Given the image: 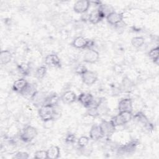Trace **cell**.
<instances>
[{
    "label": "cell",
    "mask_w": 159,
    "mask_h": 159,
    "mask_svg": "<svg viewBox=\"0 0 159 159\" xmlns=\"http://www.w3.org/2000/svg\"><path fill=\"white\" fill-rule=\"evenodd\" d=\"M104 137L99 125H93L89 131V138L93 140H98Z\"/></svg>",
    "instance_id": "cell-11"
},
{
    "label": "cell",
    "mask_w": 159,
    "mask_h": 159,
    "mask_svg": "<svg viewBox=\"0 0 159 159\" xmlns=\"http://www.w3.org/2000/svg\"><path fill=\"white\" fill-rule=\"evenodd\" d=\"M99 59V52L94 49H89L83 56V61L93 64L96 63Z\"/></svg>",
    "instance_id": "cell-5"
},
{
    "label": "cell",
    "mask_w": 159,
    "mask_h": 159,
    "mask_svg": "<svg viewBox=\"0 0 159 159\" xmlns=\"http://www.w3.org/2000/svg\"><path fill=\"white\" fill-rule=\"evenodd\" d=\"M133 117L132 112L124 111L119 112L118 114L114 116L112 119V122L114 123L115 126L124 125L129 122Z\"/></svg>",
    "instance_id": "cell-2"
},
{
    "label": "cell",
    "mask_w": 159,
    "mask_h": 159,
    "mask_svg": "<svg viewBox=\"0 0 159 159\" xmlns=\"http://www.w3.org/2000/svg\"><path fill=\"white\" fill-rule=\"evenodd\" d=\"M37 135V129L31 125L26 126L20 134V139L25 142H31Z\"/></svg>",
    "instance_id": "cell-3"
},
{
    "label": "cell",
    "mask_w": 159,
    "mask_h": 159,
    "mask_svg": "<svg viewBox=\"0 0 159 159\" xmlns=\"http://www.w3.org/2000/svg\"><path fill=\"white\" fill-rule=\"evenodd\" d=\"M89 40L82 36H78L75 38L71 43V45L78 49L87 48Z\"/></svg>",
    "instance_id": "cell-14"
},
{
    "label": "cell",
    "mask_w": 159,
    "mask_h": 159,
    "mask_svg": "<svg viewBox=\"0 0 159 159\" xmlns=\"http://www.w3.org/2000/svg\"><path fill=\"white\" fill-rule=\"evenodd\" d=\"M61 99L64 102L71 104L76 100V95L73 91L68 90L63 94Z\"/></svg>",
    "instance_id": "cell-17"
},
{
    "label": "cell",
    "mask_w": 159,
    "mask_h": 159,
    "mask_svg": "<svg viewBox=\"0 0 159 159\" xmlns=\"http://www.w3.org/2000/svg\"><path fill=\"white\" fill-rule=\"evenodd\" d=\"M133 105L132 101L130 98H124L121 99L118 104L119 112L129 111L132 112Z\"/></svg>",
    "instance_id": "cell-12"
},
{
    "label": "cell",
    "mask_w": 159,
    "mask_h": 159,
    "mask_svg": "<svg viewBox=\"0 0 159 159\" xmlns=\"http://www.w3.org/2000/svg\"><path fill=\"white\" fill-rule=\"evenodd\" d=\"M19 70L21 73L27 75L29 73V66L26 63H22L19 65Z\"/></svg>",
    "instance_id": "cell-25"
},
{
    "label": "cell",
    "mask_w": 159,
    "mask_h": 159,
    "mask_svg": "<svg viewBox=\"0 0 159 159\" xmlns=\"http://www.w3.org/2000/svg\"><path fill=\"white\" fill-rule=\"evenodd\" d=\"M88 71L86 66L83 64L78 65L75 68V73L78 75L82 76L84 73H85Z\"/></svg>",
    "instance_id": "cell-24"
},
{
    "label": "cell",
    "mask_w": 159,
    "mask_h": 159,
    "mask_svg": "<svg viewBox=\"0 0 159 159\" xmlns=\"http://www.w3.org/2000/svg\"><path fill=\"white\" fill-rule=\"evenodd\" d=\"M29 83L24 78H19L16 80L12 84V90L15 92L22 94L28 86Z\"/></svg>",
    "instance_id": "cell-13"
},
{
    "label": "cell",
    "mask_w": 159,
    "mask_h": 159,
    "mask_svg": "<svg viewBox=\"0 0 159 159\" xmlns=\"http://www.w3.org/2000/svg\"><path fill=\"white\" fill-rule=\"evenodd\" d=\"M124 16L122 13H118L116 12H112L109 14L106 19L109 24L114 25L120 24L123 20Z\"/></svg>",
    "instance_id": "cell-10"
},
{
    "label": "cell",
    "mask_w": 159,
    "mask_h": 159,
    "mask_svg": "<svg viewBox=\"0 0 159 159\" xmlns=\"http://www.w3.org/2000/svg\"><path fill=\"white\" fill-rule=\"evenodd\" d=\"M39 116L43 121L53 120L55 115V106L50 104H43L39 109Z\"/></svg>",
    "instance_id": "cell-1"
},
{
    "label": "cell",
    "mask_w": 159,
    "mask_h": 159,
    "mask_svg": "<svg viewBox=\"0 0 159 159\" xmlns=\"http://www.w3.org/2000/svg\"><path fill=\"white\" fill-rule=\"evenodd\" d=\"M47 73V68L44 66L38 67L35 71V77L37 79H42Z\"/></svg>",
    "instance_id": "cell-21"
},
{
    "label": "cell",
    "mask_w": 159,
    "mask_h": 159,
    "mask_svg": "<svg viewBox=\"0 0 159 159\" xmlns=\"http://www.w3.org/2000/svg\"><path fill=\"white\" fill-rule=\"evenodd\" d=\"M45 64L49 67L59 68L61 66V61L58 56L56 54H49L45 58Z\"/></svg>",
    "instance_id": "cell-6"
},
{
    "label": "cell",
    "mask_w": 159,
    "mask_h": 159,
    "mask_svg": "<svg viewBox=\"0 0 159 159\" xmlns=\"http://www.w3.org/2000/svg\"><path fill=\"white\" fill-rule=\"evenodd\" d=\"M12 58V53L8 50H2L0 53V62L2 65L8 64Z\"/></svg>",
    "instance_id": "cell-16"
},
{
    "label": "cell",
    "mask_w": 159,
    "mask_h": 159,
    "mask_svg": "<svg viewBox=\"0 0 159 159\" xmlns=\"http://www.w3.org/2000/svg\"><path fill=\"white\" fill-rule=\"evenodd\" d=\"M89 138L86 136H81L78 139V145L81 148H85L89 143Z\"/></svg>",
    "instance_id": "cell-22"
},
{
    "label": "cell",
    "mask_w": 159,
    "mask_h": 159,
    "mask_svg": "<svg viewBox=\"0 0 159 159\" xmlns=\"http://www.w3.org/2000/svg\"><path fill=\"white\" fill-rule=\"evenodd\" d=\"M104 18H105L104 16L98 9L93 10L88 16V21L93 24H96L99 23Z\"/></svg>",
    "instance_id": "cell-15"
},
{
    "label": "cell",
    "mask_w": 159,
    "mask_h": 159,
    "mask_svg": "<svg viewBox=\"0 0 159 159\" xmlns=\"http://www.w3.org/2000/svg\"><path fill=\"white\" fill-rule=\"evenodd\" d=\"M34 158L36 159H47L48 155L47 150H37L34 153Z\"/></svg>",
    "instance_id": "cell-23"
},
{
    "label": "cell",
    "mask_w": 159,
    "mask_h": 159,
    "mask_svg": "<svg viewBox=\"0 0 159 159\" xmlns=\"http://www.w3.org/2000/svg\"><path fill=\"white\" fill-rule=\"evenodd\" d=\"M76 140V137L74 134H69L66 135L65 138V142L68 143H73L75 142Z\"/></svg>",
    "instance_id": "cell-27"
},
{
    "label": "cell",
    "mask_w": 159,
    "mask_h": 159,
    "mask_svg": "<svg viewBox=\"0 0 159 159\" xmlns=\"http://www.w3.org/2000/svg\"><path fill=\"white\" fill-rule=\"evenodd\" d=\"M29 157V155L28 154V153L25 152H18L14 155V156L13 157V158L27 159Z\"/></svg>",
    "instance_id": "cell-26"
},
{
    "label": "cell",
    "mask_w": 159,
    "mask_h": 159,
    "mask_svg": "<svg viewBox=\"0 0 159 159\" xmlns=\"http://www.w3.org/2000/svg\"><path fill=\"white\" fill-rule=\"evenodd\" d=\"M78 101L85 107H89L94 101L93 96L89 93H82L78 97Z\"/></svg>",
    "instance_id": "cell-7"
},
{
    "label": "cell",
    "mask_w": 159,
    "mask_h": 159,
    "mask_svg": "<svg viewBox=\"0 0 159 159\" xmlns=\"http://www.w3.org/2000/svg\"><path fill=\"white\" fill-rule=\"evenodd\" d=\"M99 125L101 127L104 136H109L115 131L116 126L111 120L109 121L102 120Z\"/></svg>",
    "instance_id": "cell-9"
},
{
    "label": "cell",
    "mask_w": 159,
    "mask_h": 159,
    "mask_svg": "<svg viewBox=\"0 0 159 159\" xmlns=\"http://www.w3.org/2000/svg\"><path fill=\"white\" fill-rule=\"evenodd\" d=\"M148 57L155 63L158 64L159 57V47H157L151 49L148 53Z\"/></svg>",
    "instance_id": "cell-19"
},
{
    "label": "cell",
    "mask_w": 159,
    "mask_h": 159,
    "mask_svg": "<svg viewBox=\"0 0 159 159\" xmlns=\"http://www.w3.org/2000/svg\"><path fill=\"white\" fill-rule=\"evenodd\" d=\"M145 42V39L143 37H134L131 40V43L133 47L135 48H140L141 47Z\"/></svg>",
    "instance_id": "cell-20"
},
{
    "label": "cell",
    "mask_w": 159,
    "mask_h": 159,
    "mask_svg": "<svg viewBox=\"0 0 159 159\" xmlns=\"http://www.w3.org/2000/svg\"><path fill=\"white\" fill-rule=\"evenodd\" d=\"M81 79L85 84L90 86L96 82L98 80V75L94 71L88 70L81 76Z\"/></svg>",
    "instance_id": "cell-8"
},
{
    "label": "cell",
    "mask_w": 159,
    "mask_h": 159,
    "mask_svg": "<svg viewBox=\"0 0 159 159\" xmlns=\"http://www.w3.org/2000/svg\"><path fill=\"white\" fill-rule=\"evenodd\" d=\"M48 158L50 159H57L60 157V150L58 147L56 145L51 146L47 150Z\"/></svg>",
    "instance_id": "cell-18"
},
{
    "label": "cell",
    "mask_w": 159,
    "mask_h": 159,
    "mask_svg": "<svg viewBox=\"0 0 159 159\" xmlns=\"http://www.w3.org/2000/svg\"><path fill=\"white\" fill-rule=\"evenodd\" d=\"M91 5V2L87 0L77 1L73 5V11L78 14H83L88 11Z\"/></svg>",
    "instance_id": "cell-4"
}]
</instances>
